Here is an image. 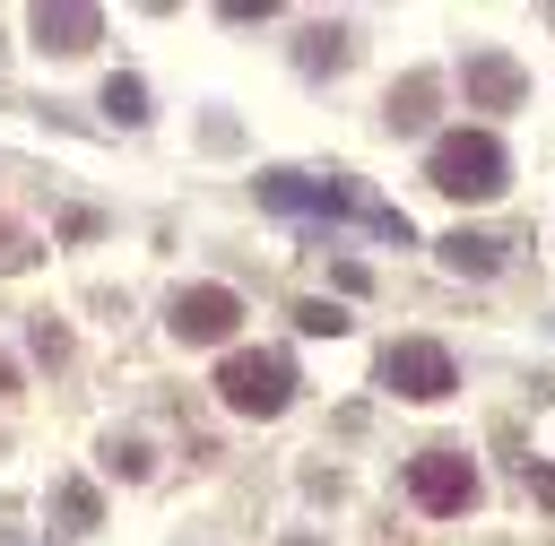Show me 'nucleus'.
<instances>
[{
    "label": "nucleus",
    "instance_id": "nucleus-1",
    "mask_svg": "<svg viewBox=\"0 0 555 546\" xmlns=\"http://www.w3.org/2000/svg\"><path fill=\"white\" fill-rule=\"evenodd\" d=\"M503 182H512V156H503L494 130H451V139H434V191H442V199H494Z\"/></svg>",
    "mask_w": 555,
    "mask_h": 546
},
{
    "label": "nucleus",
    "instance_id": "nucleus-2",
    "mask_svg": "<svg viewBox=\"0 0 555 546\" xmlns=\"http://www.w3.org/2000/svg\"><path fill=\"white\" fill-rule=\"evenodd\" d=\"M286 390H295V364H286V355H225V364H217V399H225L234 416H278Z\"/></svg>",
    "mask_w": 555,
    "mask_h": 546
},
{
    "label": "nucleus",
    "instance_id": "nucleus-3",
    "mask_svg": "<svg viewBox=\"0 0 555 546\" xmlns=\"http://www.w3.org/2000/svg\"><path fill=\"white\" fill-rule=\"evenodd\" d=\"M382 381H390L399 399H451V390H460V364H451V347H434V338H399V347H382Z\"/></svg>",
    "mask_w": 555,
    "mask_h": 546
},
{
    "label": "nucleus",
    "instance_id": "nucleus-4",
    "mask_svg": "<svg viewBox=\"0 0 555 546\" xmlns=\"http://www.w3.org/2000/svg\"><path fill=\"white\" fill-rule=\"evenodd\" d=\"M408 494H416L425 511H468V503H477V468H468L460 451H416V459H408Z\"/></svg>",
    "mask_w": 555,
    "mask_h": 546
},
{
    "label": "nucleus",
    "instance_id": "nucleus-5",
    "mask_svg": "<svg viewBox=\"0 0 555 546\" xmlns=\"http://www.w3.org/2000/svg\"><path fill=\"white\" fill-rule=\"evenodd\" d=\"M234 321H243V303L225 286H182L173 295V338H191V347H217Z\"/></svg>",
    "mask_w": 555,
    "mask_h": 546
},
{
    "label": "nucleus",
    "instance_id": "nucleus-6",
    "mask_svg": "<svg viewBox=\"0 0 555 546\" xmlns=\"http://www.w3.org/2000/svg\"><path fill=\"white\" fill-rule=\"evenodd\" d=\"M460 87H468V104H486V113H512V104L529 95V78H520V61H503V52H468V69H460Z\"/></svg>",
    "mask_w": 555,
    "mask_h": 546
},
{
    "label": "nucleus",
    "instance_id": "nucleus-7",
    "mask_svg": "<svg viewBox=\"0 0 555 546\" xmlns=\"http://www.w3.org/2000/svg\"><path fill=\"white\" fill-rule=\"evenodd\" d=\"M95 35H104L95 9H35V43H43V52H87Z\"/></svg>",
    "mask_w": 555,
    "mask_h": 546
},
{
    "label": "nucleus",
    "instance_id": "nucleus-8",
    "mask_svg": "<svg viewBox=\"0 0 555 546\" xmlns=\"http://www.w3.org/2000/svg\"><path fill=\"white\" fill-rule=\"evenodd\" d=\"M425 104H434V78H425V69H416V78H399V87H390V130H416V121H425Z\"/></svg>",
    "mask_w": 555,
    "mask_h": 546
},
{
    "label": "nucleus",
    "instance_id": "nucleus-9",
    "mask_svg": "<svg viewBox=\"0 0 555 546\" xmlns=\"http://www.w3.org/2000/svg\"><path fill=\"white\" fill-rule=\"evenodd\" d=\"M442 260H451V269H468V277H494V260H503V251H494L486 234H442Z\"/></svg>",
    "mask_w": 555,
    "mask_h": 546
},
{
    "label": "nucleus",
    "instance_id": "nucleus-10",
    "mask_svg": "<svg viewBox=\"0 0 555 546\" xmlns=\"http://www.w3.org/2000/svg\"><path fill=\"white\" fill-rule=\"evenodd\" d=\"M104 113H113V121H139V113H147V87H139V78H113V87H104Z\"/></svg>",
    "mask_w": 555,
    "mask_h": 546
},
{
    "label": "nucleus",
    "instance_id": "nucleus-11",
    "mask_svg": "<svg viewBox=\"0 0 555 546\" xmlns=\"http://www.w3.org/2000/svg\"><path fill=\"white\" fill-rule=\"evenodd\" d=\"M295 329H312V338H338V329H347V312H338V303H295Z\"/></svg>",
    "mask_w": 555,
    "mask_h": 546
},
{
    "label": "nucleus",
    "instance_id": "nucleus-12",
    "mask_svg": "<svg viewBox=\"0 0 555 546\" xmlns=\"http://www.w3.org/2000/svg\"><path fill=\"white\" fill-rule=\"evenodd\" d=\"M104 468L113 477H147V442H104Z\"/></svg>",
    "mask_w": 555,
    "mask_h": 546
},
{
    "label": "nucleus",
    "instance_id": "nucleus-13",
    "mask_svg": "<svg viewBox=\"0 0 555 546\" xmlns=\"http://www.w3.org/2000/svg\"><path fill=\"white\" fill-rule=\"evenodd\" d=\"M35 355H52V364H61V355H69V329H52V321H35Z\"/></svg>",
    "mask_w": 555,
    "mask_h": 546
},
{
    "label": "nucleus",
    "instance_id": "nucleus-14",
    "mask_svg": "<svg viewBox=\"0 0 555 546\" xmlns=\"http://www.w3.org/2000/svg\"><path fill=\"white\" fill-rule=\"evenodd\" d=\"M529 485H538V503H546V511H555V468H538V477H529Z\"/></svg>",
    "mask_w": 555,
    "mask_h": 546
},
{
    "label": "nucleus",
    "instance_id": "nucleus-15",
    "mask_svg": "<svg viewBox=\"0 0 555 546\" xmlns=\"http://www.w3.org/2000/svg\"><path fill=\"white\" fill-rule=\"evenodd\" d=\"M0 260H26V251H17V234H9V225H0Z\"/></svg>",
    "mask_w": 555,
    "mask_h": 546
}]
</instances>
